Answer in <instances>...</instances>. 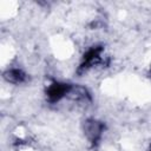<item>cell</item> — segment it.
Instances as JSON below:
<instances>
[{
	"label": "cell",
	"instance_id": "1",
	"mask_svg": "<svg viewBox=\"0 0 151 151\" xmlns=\"http://www.w3.org/2000/svg\"><path fill=\"white\" fill-rule=\"evenodd\" d=\"M71 88V85L68 84H64V83H53L48 90H47V97L50 99V101L55 103L58 100H60Z\"/></svg>",
	"mask_w": 151,
	"mask_h": 151
},
{
	"label": "cell",
	"instance_id": "2",
	"mask_svg": "<svg viewBox=\"0 0 151 151\" xmlns=\"http://www.w3.org/2000/svg\"><path fill=\"white\" fill-rule=\"evenodd\" d=\"M100 52H101V47L100 46H97V47H93V48L88 50L87 53L84 55V63L81 64L80 68H85V67H88L90 65H92L99 58Z\"/></svg>",
	"mask_w": 151,
	"mask_h": 151
},
{
	"label": "cell",
	"instance_id": "3",
	"mask_svg": "<svg viewBox=\"0 0 151 151\" xmlns=\"http://www.w3.org/2000/svg\"><path fill=\"white\" fill-rule=\"evenodd\" d=\"M5 78L8 81H12V83H21L26 79V76L20 70H11L9 72H7L5 74Z\"/></svg>",
	"mask_w": 151,
	"mask_h": 151
}]
</instances>
